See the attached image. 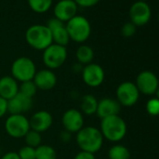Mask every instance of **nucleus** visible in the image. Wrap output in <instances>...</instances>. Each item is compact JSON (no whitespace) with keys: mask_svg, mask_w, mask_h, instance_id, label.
I'll use <instances>...</instances> for the list:
<instances>
[{"mask_svg":"<svg viewBox=\"0 0 159 159\" xmlns=\"http://www.w3.org/2000/svg\"><path fill=\"white\" fill-rule=\"evenodd\" d=\"M76 143L81 151L95 154L101 150L104 143V138L99 128L93 125H87L84 126L76 133Z\"/></svg>","mask_w":159,"mask_h":159,"instance_id":"f257e3e1","label":"nucleus"},{"mask_svg":"<svg viewBox=\"0 0 159 159\" xmlns=\"http://www.w3.org/2000/svg\"><path fill=\"white\" fill-rule=\"evenodd\" d=\"M99 130L104 138L111 142H119L125 139L127 126L120 115H113L101 119Z\"/></svg>","mask_w":159,"mask_h":159,"instance_id":"f03ea898","label":"nucleus"},{"mask_svg":"<svg viewBox=\"0 0 159 159\" xmlns=\"http://www.w3.org/2000/svg\"><path fill=\"white\" fill-rule=\"evenodd\" d=\"M26 43L37 51H44L53 43L50 29L45 25H33L25 31Z\"/></svg>","mask_w":159,"mask_h":159,"instance_id":"7ed1b4c3","label":"nucleus"},{"mask_svg":"<svg viewBox=\"0 0 159 159\" xmlns=\"http://www.w3.org/2000/svg\"><path fill=\"white\" fill-rule=\"evenodd\" d=\"M66 27L70 40L83 44L91 36L92 27L89 20L83 15H76L66 23Z\"/></svg>","mask_w":159,"mask_h":159,"instance_id":"20e7f679","label":"nucleus"},{"mask_svg":"<svg viewBox=\"0 0 159 159\" xmlns=\"http://www.w3.org/2000/svg\"><path fill=\"white\" fill-rule=\"evenodd\" d=\"M37 71L35 62L27 56L16 58L11 66V76L13 77L19 84L33 81Z\"/></svg>","mask_w":159,"mask_h":159,"instance_id":"39448f33","label":"nucleus"},{"mask_svg":"<svg viewBox=\"0 0 159 159\" xmlns=\"http://www.w3.org/2000/svg\"><path fill=\"white\" fill-rule=\"evenodd\" d=\"M67 59L66 47L55 43L51 44L42 52V62L46 68L55 70L60 68Z\"/></svg>","mask_w":159,"mask_h":159,"instance_id":"423d86ee","label":"nucleus"},{"mask_svg":"<svg viewBox=\"0 0 159 159\" xmlns=\"http://www.w3.org/2000/svg\"><path fill=\"white\" fill-rule=\"evenodd\" d=\"M6 133L12 139H24L31 129L29 119L25 114H10L5 123Z\"/></svg>","mask_w":159,"mask_h":159,"instance_id":"0eeeda50","label":"nucleus"},{"mask_svg":"<svg viewBox=\"0 0 159 159\" xmlns=\"http://www.w3.org/2000/svg\"><path fill=\"white\" fill-rule=\"evenodd\" d=\"M139 92L136 84L132 82H123L116 89V100L121 107H132L134 106L139 98Z\"/></svg>","mask_w":159,"mask_h":159,"instance_id":"6e6552de","label":"nucleus"},{"mask_svg":"<svg viewBox=\"0 0 159 159\" xmlns=\"http://www.w3.org/2000/svg\"><path fill=\"white\" fill-rule=\"evenodd\" d=\"M81 74L84 84L91 88L99 87L105 81V71L103 67L96 63L84 66Z\"/></svg>","mask_w":159,"mask_h":159,"instance_id":"1a4fd4ad","label":"nucleus"},{"mask_svg":"<svg viewBox=\"0 0 159 159\" xmlns=\"http://www.w3.org/2000/svg\"><path fill=\"white\" fill-rule=\"evenodd\" d=\"M61 122L64 130L76 134L84 126V115L80 110L71 108L63 113Z\"/></svg>","mask_w":159,"mask_h":159,"instance_id":"9d476101","label":"nucleus"},{"mask_svg":"<svg viewBox=\"0 0 159 159\" xmlns=\"http://www.w3.org/2000/svg\"><path fill=\"white\" fill-rule=\"evenodd\" d=\"M135 84L139 93L146 96H152L159 86V81L153 72L144 70L137 76Z\"/></svg>","mask_w":159,"mask_h":159,"instance_id":"9b49d317","label":"nucleus"},{"mask_svg":"<svg viewBox=\"0 0 159 159\" xmlns=\"http://www.w3.org/2000/svg\"><path fill=\"white\" fill-rule=\"evenodd\" d=\"M152 17V10L147 2L136 1L129 9V18L136 26H142L148 24Z\"/></svg>","mask_w":159,"mask_h":159,"instance_id":"f8f14e48","label":"nucleus"},{"mask_svg":"<svg viewBox=\"0 0 159 159\" xmlns=\"http://www.w3.org/2000/svg\"><path fill=\"white\" fill-rule=\"evenodd\" d=\"M78 6L74 0H59L53 8L54 18L65 24L76 16Z\"/></svg>","mask_w":159,"mask_h":159,"instance_id":"ddd939ff","label":"nucleus"},{"mask_svg":"<svg viewBox=\"0 0 159 159\" xmlns=\"http://www.w3.org/2000/svg\"><path fill=\"white\" fill-rule=\"evenodd\" d=\"M46 25L51 31L53 43L66 47L70 41V39L66 27V24L55 18H51Z\"/></svg>","mask_w":159,"mask_h":159,"instance_id":"4468645a","label":"nucleus"},{"mask_svg":"<svg viewBox=\"0 0 159 159\" xmlns=\"http://www.w3.org/2000/svg\"><path fill=\"white\" fill-rule=\"evenodd\" d=\"M33 82L36 84L38 90L50 91L56 86L57 77L53 70L42 68L37 71L33 79Z\"/></svg>","mask_w":159,"mask_h":159,"instance_id":"2eb2a0df","label":"nucleus"},{"mask_svg":"<svg viewBox=\"0 0 159 159\" xmlns=\"http://www.w3.org/2000/svg\"><path fill=\"white\" fill-rule=\"evenodd\" d=\"M29 123L31 129L41 134L48 131L52 127L53 124V117L50 111L41 110L36 111L31 116V118L29 119Z\"/></svg>","mask_w":159,"mask_h":159,"instance_id":"dca6fc26","label":"nucleus"},{"mask_svg":"<svg viewBox=\"0 0 159 159\" xmlns=\"http://www.w3.org/2000/svg\"><path fill=\"white\" fill-rule=\"evenodd\" d=\"M33 107V98L18 93L8 101V112L10 114H25Z\"/></svg>","mask_w":159,"mask_h":159,"instance_id":"f3484780","label":"nucleus"},{"mask_svg":"<svg viewBox=\"0 0 159 159\" xmlns=\"http://www.w3.org/2000/svg\"><path fill=\"white\" fill-rule=\"evenodd\" d=\"M121 105L118 101L111 98H103L98 100L97 115L100 118H106L113 115H119L121 111Z\"/></svg>","mask_w":159,"mask_h":159,"instance_id":"a211bd4d","label":"nucleus"},{"mask_svg":"<svg viewBox=\"0 0 159 159\" xmlns=\"http://www.w3.org/2000/svg\"><path fill=\"white\" fill-rule=\"evenodd\" d=\"M19 83L9 75L0 78V97L9 101L19 93Z\"/></svg>","mask_w":159,"mask_h":159,"instance_id":"6ab92c4d","label":"nucleus"},{"mask_svg":"<svg viewBox=\"0 0 159 159\" xmlns=\"http://www.w3.org/2000/svg\"><path fill=\"white\" fill-rule=\"evenodd\" d=\"M98 104V99L94 95L86 94L81 99L80 111H81V112L84 115H86V116L95 115L97 113Z\"/></svg>","mask_w":159,"mask_h":159,"instance_id":"aec40b11","label":"nucleus"},{"mask_svg":"<svg viewBox=\"0 0 159 159\" xmlns=\"http://www.w3.org/2000/svg\"><path fill=\"white\" fill-rule=\"evenodd\" d=\"M75 56H76L78 63L82 64L83 66H86L88 64L93 63L95 52H94V50L89 45L82 44L76 50Z\"/></svg>","mask_w":159,"mask_h":159,"instance_id":"412c9836","label":"nucleus"},{"mask_svg":"<svg viewBox=\"0 0 159 159\" xmlns=\"http://www.w3.org/2000/svg\"><path fill=\"white\" fill-rule=\"evenodd\" d=\"M108 157L109 159H130L131 153L125 145L114 144L109 149Z\"/></svg>","mask_w":159,"mask_h":159,"instance_id":"4be33fe9","label":"nucleus"},{"mask_svg":"<svg viewBox=\"0 0 159 159\" xmlns=\"http://www.w3.org/2000/svg\"><path fill=\"white\" fill-rule=\"evenodd\" d=\"M53 0H27L28 6L36 13H45L52 6Z\"/></svg>","mask_w":159,"mask_h":159,"instance_id":"5701e85b","label":"nucleus"},{"mask_svg":"<svg viewBox=\"0 0 159 159\" xmlns=\"http://www.w3.org/2000/svg\"><path fill=\"white\" fill-rule=\"evenodd\" d=\"M36 159H57V152L52 146L41 144L36 148Z\"/></svg>","mask_w":159,"mask_h":159,"instance_id":"b1692460","label":"nucleus"},{"mask_svg":"<svg viewBox=\"0 0 159 159\" xmlns=\"http://www.w3.org/2000/svg\"><path fill=\"white\" fill-rule=\"evenodd\" d=\"M25 145L27 146H30L32 148H38L39 145L42 144V137H41V134L33 130V129H30L26 135L25 136Z\"/></svg>","mask_w":159,"mask_h":159,"instance_id":"393cba45","label":"nucleus"},{"mask_svg":"<svg viewBox=\"0 0 159 159\" xmlns=\"http://www.w3.org/2000/svg\"><path fill=\"white\" fill-rule=\"evenodd\" d=\"M38 88L36 86V84H34L33 81H28V82H25V83H21L19 84V93L33 98L34 96L37 94L38 92Z\"/></svg>","mask_w":159,"mask_h":159,"instance_id":"a878e982","label":"nucleus"},{"mask_svg":"<svg viewBox=\"0 0 159 159\" xmlns=\"http://www.w3.org/2000/svg\"><path fill=\"white\" fill-rule=\"evenodd\" d=\"M18 155L20 159H36V149L25 145L20 148Z\"/></svg>","mask_w":159,"mask_h":159,"instance_id":"bb28decb","label":"nucleus"},{"mask_svg":"<svg viewBox=\"0 0 159 159\" xmlns=\"http://www.w3.org/2000/svg\"><path fill=\"white\" fill-rule=\"evenodd\" d=\"M146 111L152 116L159 115V99L158 98H151L147 101Z\"/></svg>","mask_w":159,"mask_h":159,"instance_id":"cd10ccee","label":"nucleus"},{"mask_svg":"<svg viewBox=\"0 0 159 159\" xmlns=\"http://www.w3.org/2000/svg\"><path fill=\"white\" fill-rule=\"evenodd\" d=\"M137 31V26L135 25H133L131 22L130 23H126L125 24L122 28H121V33L122 36L125 38H131L135 35Z\"/></svg>","mask_w":159,"mask_h":159,"instance_id":"c85d7f7f","label":"nucleus"},{"mask_svg":"<svg viewBox=\"0 0 159 159\" xmlns=\"http://www.w3.org/2000/svg\"><path fill=\"white\" fill-rule=\"evenodd\" d=\"M78 7L82 8H92L99 3L100 0H74Z\"/></svg>","mask_w":159,"mask_h":159,"instance_id":"c756f323","label":"nucleus"},{"mask_svg":"<svg viewBox=\"0 0 159 159\" xmlns=\"http://www.w3.org/2000/svg\"><path fill=\"white\" fill-rule=\"evenodd\" d=\"M73 159H96V155L88 152L80 151L79 152L75 154Z\"/></svg>","mask_w":159,"mask_h":159,"instance_id":"7c9ffc66","label":"nucleus"},{"mask_svg":"<svg viewBox=\"0 0 159 159\" xmlns=\"http://www.w3.org/2000/svg\"><path fill=\"white\" fill-rule=\"evenodd\" d=\"M8 112V101L0 97V119L3 118Z\"/></svg>","mask_w":159,"mask_h":159,"instance_id":"2f4dec72","label":"nucleus"},{"mask_svg":"<svg viewBox=\"0 0 159 159\" xmlns=\"http://www.w3.org/2000/svg\"><path fill=\"white\" fill-rule=\"evenodd\" d=\"M72 139V134L66 131V130H63L60 134H59V139L64 142V143H67L71 140Z\"/></svg>","mask_w":159,"mask_h":159,"instance_id":"473e14b6","label":"nucleus"},{"mask_svg":"<svg viewBox=\"0 0 159 159\" xmlns=\"http://www.w3.org/2000/svg\"><path fill=\"white\" fill-rule=\"evenodd\" d=\"M0 159H20L19 155H18V152H8L6 153H4Z\"/></svg>","mask_w":159,"mask_h":159,"instance_id":"72a5a7b5","label":"nucleus"},{"mask_svg":"<svg viewBox=\"0 0 159 159\" xmlns=\"http://www.w3.org/2000/svg\"><path fill=\"white\" fill-rule=\"evenodd\" d=\"M83 68H84V66L82 64L78 63V62L75 63V64H73L72 65V67H71V69H72V71L74 73H82Z\"/></svg>","mask_w":159,"mask_h":159,"instance_id":"f704fd0d","label":"nucleus"},{"mask_svg":"<svg viewBox=\"0 0 159 159\" xmlns=\"http://www.w3.org/2000/svg\"><path fill=\"white\" fill-rule=\"evenodd\" d=\"M155 96H156V98H158L159 99V86H158V88H157V90H156V92H155V94H154Z\"/></svg>","mask_w":159,"mask_h":159,"instance_id":"c9c22d12","label":"nucleus"},{"mask_svg":"<svg viewBox=\"0 0 159 159\" xmlns=\"http://www.w3.org/2000/svg\"><path fill=\"white\" fill-rule=\"evenodd\" d=\"M139 1H145V2H146V1H147V0H139Z\"/></svg>","mask_w":159,"mask_h":159,"instance_id":"e433bc0d","label":"nucleus"},{"mask_svg":"<svg viewBox=\"0 0 159 159\" xmlns=\"http://www.w3.org/2000/svg\"><path fill=\"white\" fill-rule=\"evenodd\" d=\"M158 22H159V12H158Z\"/></svg>","mask_w":159,"mask_h":159,"instance_id":"4c0bfd02","label":"nucleus"},{"mask_svg":"<svg viewBox=\"0 0 159 159\" xmlns=\"http://www.w3.org/2000/svg\"><path fill=\"white\" fill-rule=\"evenodd\" d=\"M0 141H1V135H0Z\"/></svg>","mask_w":159,"mask_h":159,"instance_id":"58836bf2","label":"nucleus"}]
</instances>
